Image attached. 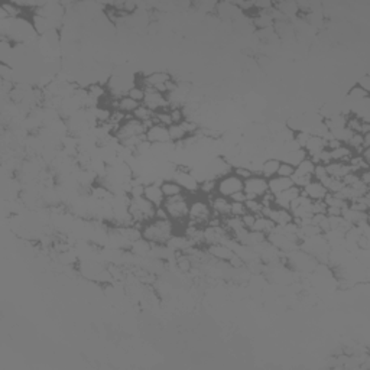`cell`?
<instances>
[{
  "label": "cell",
  "instance_id": "cell-37",
  "mask_svg": "<svg viewBox=\"0 0 370 370\" xmlns=\"http://www.w3.org/2000/svg\"><path fill=\"white\" fill-rule=\"evenodd\" d=\"M242 220H243L244 227H246L247 230H252V227H253V224H254V220H256V215L250 214V213H246V214L242 217Z\"/></svg>",
  "mask_w": 370,
  "mask_h": 370
},
{
  "label": "cell",
  "instance_id": "cell-4",
  "mask_svg": "<svg viewBox=\"0 0 370 370\" xmlns=\"http://www.w3.org/2000/svg\"><path fill=\"white\" fill-rule=\"evenodd\" d=\"M213 217V211L205 197H190V211H188V223L197 224L200 227H205Z\"/></svg>",
  "mask_w": 370,
  "mask_h": 370
},
{
  "label": "cell",
  "instance_id": "cell-29",
  "mask_svg": "<svg viewBox=\"0 0 370 370\" xmlns=\"http://www.w3.org/2000/svg\"><path fill=\"white\" fill-rule=\"evenodd\" d=\"M244 205H246L247 213H250V214L254 215H262L263 204L261 200H246V201H244Z\"/></svg>",
  "mask_w": 370,
  "mask_h": 370
},
{
  "label": "cell",
  "instance_id": "cell-32",
  "mask_svg": "<svg viewBox=\"0 0 370 370\" xmlns=\"http://www.w3.org/2000/svg\"><path fill=\"white\" fill-rule=\"evenodd\" d=\"M356 247L361 252H369L370 250V237L366 234H359L356 240Z\"/></svg>",
  "mask_w": 370,
  "mask_h": 370
},
{
  "label": "cell",
  "instance_id": "cell-30",
  "mask_svg": "<svg viewBox=\"0 0 370 370\" xmlns=\"http://www.w3.org/2000/svg\"><path fill=\"white\" fill-rule=\"evenodd\" d=\"M127 96L130 98H133L135 101L137 103H143V100H145V96H146V90L145 87H142V86H133V87L129 90V93H127Z\"/></svg>",
  "mask_w": 370,
  "mask_h": 370
},
{
  "label": "cell",
  "instance_id": "cell-12",
  "mask_svg": "<svg viewBox=\"0 0 370 370\" xmlns=\"http://www.w3.org/2000/svg\"><path fill=\"white\" fill-rule=\"evenodd\" d=\"M205 250H207V253L210 254V257L217 261V262H229L234 254L233 250L223 243L207 246Z\"/></svg>",
  "mask_w": 370,
  "mask_h": 370
},
{
  "label": "cell",
  "instance_id": "cell-7",
  "mask_svg": "<svg viewBox=\"0 0 370 370\" xmlns=\"http://www.w3.org/2000/svg\"><path fill=\"white\" fill-rule=\"evenodd\" d=\"M239 191H243V181L239 176L234 175L233 172L217 179V187H215V194L217 195L230 198L232 195L239 193Z\"/></svg>",
  "mask_w": 370,
  "mask_h": 370
},
{
  "label": "cell",
  "instance_id": "cell-28",
  "mask_svg": "<svg viewBox=\"0 0 370 370\" xmlns=\"http://www.w3.org/2000/svg\"><path fill=\"white\" fill-rule=\"evenodd\" d=\"M154 120H155L156 125H162V126L169 127L174 125L172 122V117H171V112L169 110H161V112H156L154 115Z\"/></svg>",
  "mask_w": 370,
  "mask_h": 370
},
{
  "label": "cell",
  "instance_id": "cell-5",
  "mask_svg": "<svg viewBox=\"0 0 370 370\" xmlns=\"http://www.w3.org/2000/svg\"><path fill=\"white\" fill-rule=\"evenodd\" d=\"M145 133H146L145 125L142 122L136 120L135 117L130 115L120 126L117 127L116 132L113 133V136L116 137V140L119 143H123L127 139H132V137L136 136H143Z\"/></svg>",
  "mask_w": 370,
  "mask_h": 370
},
{
  "label": "cell",
  "instance_id": "cell-35",
  "mask_svg": "<svg viewBox=\"0 0 370 370\" xmlns=\"http://www.w3.org/2000/svg\"><path fill=\"white\" fill-rule=\"evenodd\" d=\"M233 174L236 176H239L242 181H246L247 178H250L252 175H254L253 172H252L247 166H236V168H233Z\"/></svg>",
  "mask_w": 370,
  "mask_h": 370
},
{
  "label": "cell",
  "instance_id": "cell-31",
  "mask_svg": "<svg viewBox=\"0 0 370 370\" xmlns=\"http://www.w3.org/2000/svg\"><path fill=\"white\" fill-rule=\"evenodd\" d=\"M369 98V93L364 91L363 88H360L359 86H354L353 88H350L349 91V100L350 101H361V100H366Z\"/></svg>",
  "mask_w": 370,
  "mask_h": 370
},
{
  "label": "cell",
  "instance_id": "cell-9",
  "mask_svg": "<svg viewBox=\"0 0 370 370\" xmlns=\"http://www.w3.org/2000/svg\"><path fill=\"white\" fill-rule=\"evenodd\" d=\"M208 203H210V207H211L213 215H215V217L224 218V217H229L230 215L232 201L229 198L214 194L211 195V197H208Z\"/></svg>",
  "mask_w": 370,
  "mask_h": 370
},
{
  "label": "cell",
  "instance_id": "cell-6",
  "mask_svg": "<svg viewBox=\"0 0 370 370\" xmlns=\"http://www.w3.org/2000/svg\"><path fill=\"white\" fill-rule=\"evenodd\" d=\"M243 193L247 200H261L263 195L269 193L268 179L261 174H254L243 181Z\"/></svg>",
  "mask_w": 370,
  "mask_h": 370
},
{
  "label": "cell",
  "instance_id": "cell-21",
  "mask_svg": "<svg viewBox=\"0 0 370 370\" xmlns=\"http://www.w3.org/2000/svg\"><path fill=\"white\" fill-rule=\"evenodd\" d=\"M252 23H253V26L256 29L262 30L268 29V28H273V23L275 22H273L271 13H268V12H259V13H256L253 16Z\"/></svg>",
  "mask_w": 370,
  "mask_h": 370
},
{
  "label": "cell",
  "instance_id": "cell-40",
  "mask_svg": "<svg viewBox=\"0 0 370 370\" xmlns=\"http://www.w3.org/2000/svg\"><path fill=\"white\" fill-rule=\"evenodd\" d=\"M229 200H230V201H237V203H244L247 198H246V194H244L243 191H239V193H236V194L232 195Z\"/></svg>",
  "mask_w": 370,
  "mask_h": 370
},
{
  "label": "cell",
  "instance_id": "cell-24",
  "mask_svg": "<svg viewBox=\"0 0 370 370\" xmlns=\"http://www.w3.org/2000/svg\"><path fill=\"white\" fill-rule=\"evenodd\" d=\"M314 169H315V164L312 162L311 158H305L300 165L295 166V175L312 178Z\"/></svg>",
  "mask_w": 370,
  "mask_h": 370
},
{
  "label": "cell",
  "instance_id": "cell-22",
  "mask_svg": "<svg viewBox=\"0 0 370 370\" xmlns=\"http://www.w3.org/2000/svg\"><path fill=\"white\" fill-rule=\"evenodd\" d=\"M161 190H162V193L165 195V198H171V197H175V195L185 194L184 190L174 179H164L161 182Z\"/></svg>",
  "mask_w": 370,
  "mask_h": 370
},
{
  "label": "cell",
  "instance_id": "cell-34",
  "mask_svg": "<svg viewBox=\"0 0 370 370\" xmlns=\"http://www.w3.org/2000/svg\"><path fill=\"white\" fill-rule=\"evenodd\" d=\"M247 213L244 203H237V201H232V210H230V215L234 217H243Z\"/></svg>",
  "mask_w": 370,
  "mask_h": 370
},
{
  "label": "cell",
  "instance_id": "cell-3",
  "mask_svg": "<svg viewBox=\"0 0 370 370\" xmlns=\"http://www.w3.org/2000/svg\"><path fill=\"white\" fill-rule=\"evenodd\" d=\"M129 213H130L133 221H135V226H137L139 229H142L143 224L155 218L156 207L151 201H147L145 197L130 198Z\"/></svg>",
  "mask_w": 370,
  "mask_h": 370
},
{
  "label": "cell",
  "instance_id": "cell-1",
  "mask_svg": "<svg viewBox=\"0 0 370 370\" xmlns=\"http://www.w3.org/2000/svg\"><path fill=\"white\" fill-rule=\"evenodd\" d=\"M142 237L152 244H166L171 236L175 233V223L171 220L154 218L142 226Z\"/></svg>",
  "mask_w": 370,
  "mask_h": 370
},
{
  "label": "cell",
  "instance_id": "cell-36",
  "mask_svg": "<svg viewBox=\"0 0 370 370\" xmlns=\"http://www.w3.org/2000/svg\"><path fill=\"white\" fill-rule=\"evenodd\" d=\"M325 176H328L327 169H325V165L315 164V169H314V174H312V179H315V181H322Z\"/></svg>",
  "mask_w": 370,
  "mask_h": 370
},
{
  "label": "cell",
  "instance_id": "cell-38",
  "mask_svg": "<svg viewBox=\"0 0 370 370\" xmlns=\"http://www.w3.org/2000/svg\"><path fill=\"white\" fill-rule=\"evenodd\" d=\"M359 87L363 88L364 91H370V76H363V77L359 80V84H357Z\"/></svg>",
  "mask_w": 370,
  "mask_h": 370
},
{
  "label": "cell",
  "instance_id": "cell-18",
  "mask_svg": "<svg viewBox=\"0 0 370 370\" xmlns=\"http://www.w3.org/2000/svg\"><path fill=\"white\" fill-rule=\"evenodd\" d=\"M327 174L332 178L337 179H343L347 174L351 172V168L349 164H343V162H330L328 165H325Z\"/></svg>",
  "mask_w": 370,
  "mask_h": 370
},
{
  "label": "cell",
  "instance_id": "cell-19",
  "mask_svg": "<svg viewBox=\"0 0 370 370\" xmlns=\"http://www.w3.org/2000/svg\"><path fill=\"white\" fill-rule=\"evenodd\" d=\"M275 227H276L275 223H273L271 218H268L266 215H256V220H254L252 230L268 236V234H271L275 230Z\"/></svg>",
  "mask_w": 370,
  "mask_h": 370
},
{
  "label": "cell",
  "instance_id": "cell-10",
  "mask_svg": "<svg viewBox=\"0 0 370 370\" xmlns=\"http://www.w3.org/2000/svg\"><path fill=\"white\" fill-rule=\"evenodd\" d=\"M145 137H146V140L151 145H162V143H169L171 142L168 127L162 126V125H154V126L146 129Z\"/></svg>",
  "mask_w": 370,
  "mask_h": 370
},
{
  "label": "cell",
  "instance_id": "cell-2",
  "mask_svg": "<svg viewBox=\"0 0 370 370\" xmlns=\"http://www.w3.org/2000/svg\"><path fill=\"white\" fill-rule=\"evenodd\" d=\"M162 207L169 215L172 223H187L188 211H190V197L187 194H179L171 198H165Z\"/></svg>",
  "mask_w": 370,
  "mask_h": 370
},
{
  "label": "cell",
  "instance_id": "cell-17",
  "mask_svg": "<svg viewBox=\"0 0 370 370\" xmlns=\"http://www.w3.org/2000/svg\"><path fill=\"white\" fill-rule=\"evenodd\" d=\"M305 158H308L307 152H305V149H304V147H300V149H297V151L283 152L282 155H281V158H279V161H281V162H286V164H289V165L292 166H297L300 165Z\"/></svg>",
  "mask_w": 370,
  "mask_h": 370
},
{
  "label": "cell",
  "instance_id": "cell-15",
  "mask_svg": "<svg viewBox=\"0 0 370 370\" xmlns=\"http://www.w3.org/2000/svg\"><path fill=\"white\" fill-rule=\"evenodd\" d=\"M268 187H269V193L273 195L281 194L283 191L289 190L293 187V182L291 178H285V176H273L271 179H268Z\"/></svg>",
  "mask_w": 370,
  "mask_h": 370
},
{
  "label": "cell",
  "instance_id": "cell-11",
  "mask_svg": "<svg viewBox=\"0 0 370 370\" xmlns=\"http://www.w3.org/2000/svg\"><path fill=\"white\" fill-rule=\"evenodd\" d=\"M301 194L305 195L307 198H310L311 201H321V200H324L327 197L328 191L320 181L311 179L305 187H302Z\"/></svg>",
  "mask_w": 370,
  "mask_h": 370
},
{
  "label": "cell",
  "instance_id": "cell-20",
  "mask_svg": "<svg viewBox=\"0 0 370 370\" xmlns=\"http://www.w3.org/2000/svg\"><path fill=\"white\" fill-rule=\"evenodd\" d=\"M353 155H354V152H353L347 145H340V146H337L336 149H331V151H330L331 162H343V164H347Z\"/></svg>",
  "mask_w": 370,
  "mask_h": 370
},
{
  "label": "cell",
  "instance_id": "cell-27",
  "mask_svg": "<svg viewBox=\"0 0 370 370\" xmlns=\"http://www.w3.org/2000/svg\"><path fill=\"white\" fill-rule=\"evenodd\" d=\"M324 203L327 204V207H332V208H340V210H344L349 207V201L343 200L340 198L337 194H327V197L324 198Z\"/></svg>",
  "mask_w": 370,
  "mask_h": 370
},
{
  "label": "cell",
  "instance_id": "cell-23",
  "mask_svg": "<svg viewBox=\"0 0 370 370\" xmlns=\"http://www.w3.org/2000/svg\"><path fill=\"white\" fill-rule=\"evenodd\" d=\"M139 104L140 103H137L135 101L133 98H130L129 96H123V97H120L117 100V110H120L122 113H125V115H133V112L139 107Z\"/></svg>",
  "mask_w": 370,
  "mask_h": 370
},
{
  "label": "cell",
  "instance_id": "cell-16",
  "mask_svg": "<svg viewBox=\"0 0 370 370\" xmlns=\"http://www.w3.org/2000/svg\"><path fill=\"white\" fill-rule=\"evenodd\" d=\"M279 165H281V161L278 158H266L261 168V175L266 179H271L273 176H276Z\"/></svg>",
  "mask_w": 370,
  "mask_h": 370
},
{
  "label": "cell",
  "instance_id": "cell-8",
  "mask_svg": "<svg viewBox=\"0 0 370 370\" xmlns=\"http://www.w3.org/2000/svg\"><path fill=\"white\" fill-rule=\"evenodd\" d=\"M146 90V96L142 104H145L147 108H151L154 113L161 112V110H169V101L166 98L165 94L156 91V90H151V88H145Z\"/></svg>",
  "mask_w": 370,
  "mask_h": 370
},
{
  "label": "cell",
  "instance_id": "cell-25",
  "mask_svg": "<svg viewBox=\"0 0 370 370\" xmlns=\"http://www.w3.org/2000/svg\"><path fill=\"white\" fill-rule=\"evenodd\" d=\"M154 115H155V113H154L151 108H147L145 104H139V107L133 112V115H132V116L145 125V123H147V122H152V120H154Z\"/></svg>",
  "mask_w": 370,
  "mask_h": 370
},
{
  "label": "cell",
  "instance_id": "cell-26",
  "mask_svg": "<svg viewBox=\"0 0 370 370\" xmlns=\"http://www.w3.org/2000/svg\"><path fill=\"white\" fill-rule=\"evenodd\" d=\"M168 130H169V137H171L172 143H181L188 137V135L185 133L184 127L181 125H172V126L168 127Z\"/></svg>",
  "mask_w": 370,
  "mask_h": 370
},
{
  "label": "cell",
  "instance_id": "cell-33",
  "mask_svg": "<svg viewBox=\"0 0 370 370\" xmlns=\"http://www.w3.org/2000/svg\"><path fill=\"white\" fill-rule=\"evenodd\" d=\"M295 174V166L289 165L286 162H281L279 169H278V176H285V178H291Z\"/></svg>",
  "mask_w": 370,
  "mask_h": 370
},
{
  "label": "cell",
  "instance_id": "cell-13",
  "mask_svg": "<svg viewBox=\"0 0 370 370\" xmlns=\"http://www.w3.org/2000/svg\"><path fill=\"white\" fill-rule=\"evenodd\" d=\"M143 197L147 201H151L155 207H161L165 201V195L161 190V184L158 182H147L145 184V191H143Z\"/></svg>",
  "mask_w": 370,
  "mask_h": 370
},
{
  "label": "cell",
  "instance_id": "cell-39",
  "mask_svg": "<svg viewBox=\"0 0 370 370\" xmlns=\"http://www.w3.org/2000/svg\"><path fill=\"white\" fill-rule=\"evenodd\" d=\"M357 175H359V178H360V181L363 184L370 187V169H364V171L359 172Z\"/></svg>",
  "mask_w": 370,
  "mask_h": 370
},
{
  "label": "cell",
  "instance_id": "cell-14",
  "mask_svg": "<svg viewBox=\"0 0 370 370\" xmlns=\"http://www.w3.org/2000/svg\"><path fill=\"white\" fill-rule=\"evenodd\" d=\"M304 149H305L308 158H314L318 154H321L324 149H327V139L321 136H315V135H310L307 143L304 145Z\"/></svg>",
  "mask_w": 370,
  "mask_h": 370
}]
</instances>
